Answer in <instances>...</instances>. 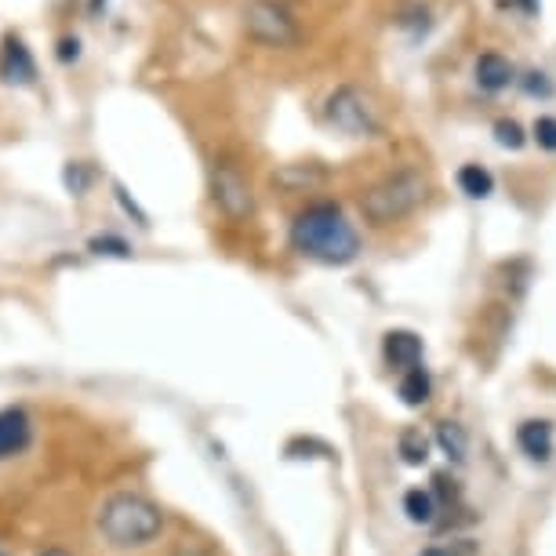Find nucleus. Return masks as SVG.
Here are the masks:
<instances>
[{"label":"nucleus","mask_w":556,"mask_h":556,"mask_svg":"<svg viewBox=\"0 0 556 556\" xmlns=\"http://www.w3.org/2000/svg\"><path fill=\"white\" fill-rule=\"evenodd\" d=\"M291 244L324 266H345L361 255V233L339 204H313L291 226Z\"/></svg>","instance_id":"nucleus-1"},{"label":"nucleus","mask_w":556,"mask_h":556,"mask_svg":"<svg viewBox=\"0 0 556 556\" xmlns=\"http://www.w3.org/2000/svg\"><path fill=\"white\" fill-rule=\"evenodd\" d=\"M164 513L153 498L139 495V491H117L102 502L99 509V534L113 549H142L161 539Z\"/></svg>","instance_id":"nucleus-2"},{"label":"nucleus","mask_w":556,"mask_h":556,"mask_svg":"<svg viewBox=\"0 0 556 556\" xmlns=\"http://www.w3.org/2000/svg\"><path fill=\"white\" fill-rule=\"evenodd\" d=\"M426 193H429L426 175L415 172V167H404V172H396V175H386L382 182H375L371 190L364 193L361 212L371 226H393L412 215L415 207H422Z\"/></svg>","instance_id":"nucleus-3"},{"label":"nucleus","mask_w":556,"mask_h":556,"mask_svg":"<svg viewBox=\"0 0 556 556\" xmlns=\"http://www.w3.org/2000/svg\"><path fill=\"white\" fill-rule=\"evenodd\" d=\"M244 29L266 48H291L299 40V26L277 0H251L244 8Z\"/></svg>","instance_id":"nucleus-4"},{"label":"nucleus","mask_w":556,"mask_h":556,"mask_svg":"<svg viewBox=\"0 0 556 556\" xmlns=\"http://www.w3.org/2000/svg\"><path fill=\"white\" fill-rule=\"evenodd\" d=\"M328 124L342 135H350V139H367V135L379 131V113H375L371 99L361 88L345 84L328 99Z\"/></svg>","instance_id":"nucleus-5"},{"label":"nucleus","mask_w":556,"mask_h":556,"mask_svg":"<svg viewBox=\"0 0 556 556\" xmlns=\"http://www.w3.org/2000/svg\"><path fill=\"white\" fill-rule=\"evenodd\" d=\"M212 193L229 223H244V218H251V212H255V197H251L248 178L240 175L233 164H218L212 172Z\"/></svg>","instance_id":"nucleus-6"},{"label":"nucleus","mask_w":556,"mask_h":556,"mask_svg":"<svg viewBox=\"0 0 556 556\" xmlns=\"http://www.w3.org/2000/svg\"><path fill=\"white\" fill-rule=\"evenodd\" d=\"M29 444H34V418H29L23 407L0 412V462L23 455Z\"/></svg>","instance_id":"nucleus-7"},{"label":"nucleus","mask_w":556,"mask_h":556,"mask_svg":"<svg viewBox=\"0 0 556 556\" xmlns=\"http://www.w3.org/2000/svg\"><path fill=\"white\" fill-rule=\"evenodd\" d=\"M0 70H4L8 80L15 84H34L37 77V62L29 55V48L23 45L18 37H8L4 40V55H0Z\"/></svg>","instance_id":"nucleus-8"},{"label":"nucleus","mask_w":556,"mask_h":556,"mask_svg":"<svg viewBox=\"0 0 556 556\" xmlns=\"http://www.w3.org/2000/svg\"><path fill=\"white\" fill-rule=\"evenodd\" d=\"M386 350V361H390L393 367H418V361H422V339H418L415 331H390L382 342Z\"/></svg>","instance_id":"nucleus-9"},{"label":"nucleus","mask_w":556,"mask_h":556,"mask_svg":"<svg viewBox=\"0 0 556 556\" xmlns=\"http://www.w3.org/2000/svg\"><path fill=\"white\" fill-rule=\"evenodd\" d=\"M517 444L523 447V455L534 462H549L553 455V426L542 422V418H531L517 429Z\"/></svg>","instance_id":"nucleus-10"},{"label":"nucleus","mask_w":556,"mask_h":556,"mask_svg":"<svg viewBox=\"0 0 556 556\" xmlns=\"http://www.w3.org/2000/svg\"><path fill=\"white\" fill-rule=\"evenodd\" d=\"M477 84L484 91H502L513 84V62L495 55V51H484V55L477 59Z\"/></svg>","instance_id":"nucleus-11"},{"label":"nucleus","mask_w":556,"mask_h":556,"mask_svg":"<svg viewBox=\"0 0 556 556\" xmlns=\"http://www.w3.org/2000/svg\"><path fill=\"white\" fill-rule=\"evenodd\" d=\"M458 190L466 197H473V201H484V197L495 193V178H491L488 167L466 164V167H458Z\"/></svg>","instance_id":"nucleus-12"},{"label":"nucleus","mask_w":556,"mask_h":556,"mask_svg":"<svg viewBox=\"0 0 556 556\" xmlns=\"http://www.w3.org/2000/svg\"><path fill=\"white\" fill-rule=\"evenodd\" d=\"M429 390H433V382H429L426 367H407L401 379V401L407 407H422L429 401Z\"/></svg>","instance_id":"nucleus-13"},{"label":"nucleus","mask_w":556,"mask_h":556,"mask_svg":"<svg viewBox=\"0 0 556 556\" xmlns=\"http://www.w3.org/2000/svg\"><path fill=\"white\" fill-rule=\"evenodd\" d=\"M404 513H407V520H412V523H433V517H437V502H433V495H429V491L412 488V491L404 495Z\"/></svg>","instance_id":"nucleus-14"},{"label":"nucleus","mask_w":556,"mask_h":556,"mask_svg":"<svg viewBox=\"0 0 556 556\" xmlns=\"http://www.w3.org/2000/svg\"><path fill=\"white\" fill-rule=\"evenodd\" d=\"M437 444L444 447V455H447V458L462 462V458H466V429L455 426V422L437 426Z\"/></svg>","instance_id":"nucleus-15"},{"label":"nucleus","mask_w":556,"mask_h":556,"mask_svg":"<svg viewBox=\"0 0 556 556\" xmlns=\"http://www.w3.org/2000/svg\"><path fill=\"white\" fill-rule=\"evenodd\" d=\"M401 455L407 466H422L429 458V440L422 437V429H404L401 433Z\"/></svg>","instance_id":"nucleus-16"},{"label":"nucleus","mask_w":556,"mask_h":556,"mask_svg":"<svg viewBox=\"0 0 556 556\" xmlns=\"http://www.w3.org/2000/svg\"><path fill=\"white\" fill-rule=\"evenodd\" d=\"M495 139L498 146H506V150H520L523 146V128L517 121H498L495 124Z\"/></svg>","instance_id":"nucleus-17"},{"label":"nucleus","mask_w":556,"mask_h":556,"mask_svg":"<svg viewBox=\"0 0 556 556\" xmlns=\"http://www.w3.org/2000/svg\"><path fill=\"white\" fill-rule=\"evenodd\" d=\"M88 248L96 251V255H117V258H128V255H131V248L124 244L121 237H96Z\"/></svg>","instance_id":"nucleus-18"},{"label":"nucleus","mask_w":556,"mask_h":556,"mask_svg":"<svg viewBox=\"0 0 556 556\" xmlns=\"http://www.w3.org/2000/svg\"><path fill=\"white\" fill-rule=\"evenodd\" d=\"M534 142H539L542 150L556 153V117H539V121H534Z\"/></svg>","instance_id":"nucleus-19"},{"label":"nucleus","mask_w":556,"mask_h":556,"mask_svg":"<svg viewBox=\"0 0 556 556\" xmlns=\"http://www.w3.org/2000/svg\"><path fill=\"white\" fill-rule=\"evenodd\" d=\"M172 556H218V553L204 539H178Z\"/></svg>","instance_id":"nucleus-20"},{"label":"nucleus","mask_w":556,"mask_h":556,"mask_svg":"<svg viewBox=\"0 0 556 556\" xmlns=\"http://www.w3.org/2000/svg\"><path fill=\"white\" fill-rule=\"evenodd\" d=\"M66 190L73 193V197H80L84 190H88V172H84V164H70L66 167Z\"/></svg>","instance_id":"nucleus-21"},{"label":"nucleus","mask_w":556,"mask_h":556,"mask_svg":"<svg viewBox=\"0 0 556 556\" xmlns=\"http://www.w3.org/2000/svg\"><path fill=\"white\" fill-rule=\"evenodd\" d=\"M80 55V45H77V37H66V40H62V45H59V59L62 62H73V59H77Z\"/></svg>","instance_id":"nucleus-22"},{"label":"nucleus","mask_w":556,"mask_h":556,"mask_svg":"<svg viewBox=\"0 0 556 556\" xmlns=\"http://www.w3.org/2000/svg\"><path fill=\"white\" fill-rule=\"evenodd\" d=\"M528 91H531V96H534V91H542V96H549V84H545L542 80V73H531V80H528Z\"/></svg>","instance_id":"nucleus-23"},{"label":"nucleus","mask_w":556,"mask_h":556,"mask_svg":"<svg viewBox=\"0 0 556 556\" xmlns=\"http://www.w3.org/2000/svg\"><path fill=\"white\" fill-rule=\"evenodd\" d=\"M37 556H73V553H66V549H59V545H48V549H40Z\"/></svg>","instance_id":"nucleus-24"},{"label":"nucleus","mask_w":556,"mask_h":556,"mask_svg":"<svg viewBox=\"0 0 556 556\" xmlns=\"http://www.w3.org/2000/svg\"><path fill=\"white\" fill-rule=\"evenodd\" d=\"M422 556H451V553H444V549H426Z\"/></svg>","instance_id":"nucleus-25"},{"label":"nucleus","mask_w":556,"mask_h":556,"mask_svg":"<svg viewBox=\"0 0 556 556\" xmlns=\"http://www.w3.org/2000/svg\"><path fill=\"white\" fill-rule=\"evenodd\" d=\"M0 556H8V553H4V549H0Z\"/></svg>","instance_id":"nucleus-26"}]
</instances>
